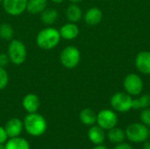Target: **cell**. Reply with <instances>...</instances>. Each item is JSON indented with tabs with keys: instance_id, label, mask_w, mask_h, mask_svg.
<instances>
[{
	"instance_id": "obj_30",
	"label": "cell",
	"mask_w": 150,
	"mask_h": 149,
	"mask_svg": "<svg viewBox=\"0 0 150 149\" xmlns=\"http://www.w3.org/2000/svg\"><path fill=\"white\" fill-rule=\"evenodd\" d=\"M92 149H108L106 147H105V146H103V145H97V146H95L94 148Z\"/></svg>"
},
{
	"instance_id": "obj_1",
	"label": "cell",
	"mask_w": 150,
	"mask_h": 149,
	"mask_svg": "<svg viewBox=\"0 0 150 149\" xmlns=\"http://www.w3.org/2000/svg\"><path fill=\"white\" fill-rule=\"evenodd\" d=\"M61 40L59 30L50 25L39 32L36 36V44L43 50H51L58 46Z\"/></svg>"
},
{
	"instance_id": "obj_2",
	"label": "cell",
	"mask_w": 150,
	"mask_h": 149,
	"mask_svg": "<svg viewBox=\"0 0 150 149\" xmlns=\"http://www.w3.org/2000/svg\"><path fill=\"white\" fill-rule=\"evenodd\" d=\"M23 124L27 133L32 136L42 135L47 127L45 118L37 112L28 113L25 116Z\"/></svg>"
},
{
	"instance_id": "obj_21",
	"label": "cell",
	"mask_w": 150,
	"mask_h": 149,
	"mask_svg": "<svg viewBox=\"0 0 150 149\" xmlns=\"http://www.w3.org/2000/svg\"><path fill=\"white\" fill-rule=\"evenodd\" d=\"M5 149H30L26 140L20 137H14L8 140L5 143Z\"/></svg>"
},
{
	"instance_id": "obj_6",
	"label": "cell",
	"mask_w": 150,
	"mask_h": 149,
	"mask_svg": "<svg viewBox=\"0 0 150 149\" xmlns=\"http://www.w3.org/2000/svg\"><path fill=\"white\" fill-rule=\"evenodd\" d=\"M133 98L127 92H117L110 100L112 108L118 112H127L132 109Z\"/></svg>"
},
{
	"instance_id": "obj_20",
	"label": "cell",
	"mask_w": 150,
	"mask_h": 149,
	"mask_svg": "<svg viewBox=\"0 0 150 149\" xmlns=\"http://www.w3.org/2000/svg\"><path fill=\"white\" fill-rule=\"evenodd\" d=\"M79 119L83 125L91 126L97 123V113L91 108H84L80 112Z\"/></svg>"
},
{
	"instance_id": "obj_5",
	"label": "cell",
	"mask_w": 150,
	"mask_h": 149,
	"mask_svg": "<svg viewBox=\"0 0 150 149\" xmlns=\"http://www.w3.org/2000/svg\"><path fill=\"white\" fill-rule=\"evenodd\" d=\"M81 61V53L76 47L67 46L60 54L61 64L69 69L75 68Z\"/></svg>"
},
{
	"instance_id": "obj_3",
	"label": "cell",
	"mask_w": 150,
	"mask_h": 149,
	"mask_svg": "<svg viewBox=\"0 0 150 149\" xmlns=\"http://www.w3.org/2000/svg\"><path fill=\"white\" fill-rule=\"evenodd\" d=\"M10 61L16 65L19 66L23 64L27 56V50L25 45L19 40L12 39L7 47V53Z\"/></svg>"
},
{
	"instance_id": "obj_35",
	"label": "cell",
	"mask_w": 150,
	"mask_h": 149,
	"mask_svg": "<svg viewBox=\"0 0 150 149\" xmlns=\"http://www.w3.org/2000/svg\"><path fill=\"white\" fill-rule=\"evenodd\" d=\"M2 2H3V0H0V4H1Z\"/></svg>"
},
{
	"instance_id": "obj_24",
	"label": "cell",
	"mask_w": 150,
	"mask_h": 149,
	"mask_svg": "<svg viewBox=\"0 0 150 149\" xmlns=\"http://www.w3.org/2000/svg\"><path fill=\"white\" fill-rule=\"evenodd\" d=\"M9 83V75L4 68L0 67V90L6 88Z\"/></svg>"
},
{
	"instance_id": "obj_27",
	"label": "cell",
	"mask_w": 150,
	"mask_h": 149,
	"mask_svg": "<svg viewBox=\"0 0 150 149\" xmlns=\"http://www.w3.org/2000/svg\"><path fill=\"white\" fill-rule=\"evenodd\" d=\"M8 135L5 132L4 127L0 126V143H5L7 141Z\"/></svg>"
},
{
	"instance_id": "obj_23",
	"label": "cell",
	"mask_w": 150,
	"mask_h": 149,
	"mask_svg": "<svg viewBox=\"0 0 150 149\" xmlns=\"http://www.w3.org/2000/svg\"><path fill=\"white\" fill-rule=\"evenodd\" d=\"M14 30L13 27L8 23H3L0 25V38L4 40L11 41L13 39Z\"/></svg>"
},
{
	"instance_id": "obj_28",
	"label": "cell",
	"mask_w": 150,
	"mask_h": 149,
	"mask_svg": "<svg viewBox=\"0 0 150 149\" xmlns=\"http://www.w3.org/2000/svg\"><path fill=\"white\" fill-rule=\"evenodd\" d=\"M113 149H134L133 147L127 143H125V142H121L120 144H117Z\"/></svg>"
},
{
	"instance_id": "obj_17",
	"label": "cell",
	"mask_w": 150,
	"mask_h": 149,
	"mask_svg": "<svg viewBox=\"0 0 150 149\" xmlns=\"http://www.w3.org/2000/svg\"><path fill=\"white\" fill-rule=\"evenodd\" d=\"M47 7V0H28L26 11L30 14H40Z\"/></svg>"
},
{
	"instance_id": "obj_33",
	"label": "cell",
	"mask_w": 150,
	"mask_h": 149,
	"mask_svg": "<svg viewBox=\"0 0 150 149\" xmlns=\"http://www.w3.org/2000/svg\"><path fill=\"white\" fill-rule=\"evenodd\" d=\"M71 3H75V4H76V3H79V2H81V1H83V0H69Z\"/></svg>"
},
{
	"instance_id": "obj_12",
	"label": "cell",
	"mask_w": 150,
	"mask_h": 149,
	"mask_svg": "<svg viewBox=\"0 0 150 149\" xmlns=\"http://www.w3.org/2000/svg\"><path fill=\"white\" fill-rule=\"evenodd\" d=\"M22 105L28 113L37 112L40 106V100L37 95L33 93H28L23 97Z\"/></svg>"
},
{
	"instance_id": "obj_9",
	"label": "cell",
	"mask_w": 150,
	"mask_h": 149,
	"mask_svg": "<svg viewBox=\"0 0 150 149\" xmlns=\"http://www.w3.org/2000/svg\"><path fill=\"white\" fill-rule=\"evenodd\" d=\"M28 0H3L4 11L11 16H19L26 11Z\"/></svg>"
},
{
	"instance_id": "obj_19",
	"label": "cell",
	"mask_w": 150,
	"mask_h": 149,
	"mask_svg": "<svg viewBox=\"0 0 150 149\" xmlns=\"http://www.w3.org/2000/svg\"><path fill=\"white\" fill-rule=\"evenodd\" d=\"M66 17L69 22L76 23L81 20L83 17V11L76 4L72 3L68 6L66 10Z\"/></svg>"
},
{
	"instance_id": "obj_18",
	"label": "cell",
	"mask_w": 150,
	"mask_h": 149,
	"mask_svg": "<svg viewBox=\"0 0 150 149\" xmlns=\"http://www.w3.org/2000/svg\"><path fill=\"white\" fill-rule=\"evenodd\" d=\"M59 18V12L54 8H46L40 13V20L43 24L50 26L56 22Z\"/></svg>"
},
{
	"instance_id": "obj_13",
	"label": "cell",
	"mask_w": 150,
	"mask_h": 149,
	"mask_svg": "<svg viewBox=\"0 0 150 149\" xmlns=\"http://www.w3.org/2000/svg\"><path fill=\"white\" fill-rule=\"evenodd\" d=\"M61 38L66 40H73L79 34V28L76 23L69 22L64 24L59 30Z\"/></svg>"
},
{
	"instance_id": "obj_4",
	"label": "cell",
	"mask_w": 150,
	"mask_h": 149,
	"mask_svg": "<svg viewBox=\"0 0 150 149\" xmlns=\"http://www.w3.org/2000/svg\"><path fill=\"white\" fill-rule=\"evenodd\" d=\"M126 139L133 143H143L149 139V130L142 123H132L125 130Z\"/></svg>"
},
{
	"instance_id": "obj_31",
	"label": "cell",
	"mask_w": 150,
	"mask_h": 149,
	"mask_svg": "<svg viewBox=\"0 0 150 149\" xmlns=\"http://www.w3.org/2000/svg\"><path fill=\"white\" fill-rule=\"evenodd\" d=\"M52 3L54 4H62L64 0H50Z\"/></svg>"
},
{
	"instance_id": "obj_11",
	"label": "cell",
	"mask_w": 150,
	"mask_h": 149,
	"mask_svg": "<svg viewBox=\"0 0 150 149\" xmlns=\"http://www.w3.org/2000/svg\"><path fill=\"white\" fill-rule=\"evenodd\" d=\"M23 127H24L23 122L18 118H13L9 119L4 126L5 132L9 138L18 137L19 134L22 133Z\"/></svg>"
},
{
	"instance_id": "obj_16",
	"label": "cell",
	"mask_w": 150,
	"mask_h": 149,
	"mask_svg": "<svg viewBox=\"0 0 150 149\" xmlns=\"http://www.w3.org/2000/svg\"><path fill=\"white\" fill-rule=\"evenodd\" d=\"M106 138L109 140L110 142L113 143V144H120L121 142H124L125 139H126V133H125V130L114 126L111 129L108 130L107 133H106Z\"/></svg>"
},
{
	"instance_id": "obj_29",
	"label": "cell",
	"mask_w": 150,
	"mask_h": 149,
	"mask_svg": "<svg viewBox=\"0 0 150 149\" xmlns=\"http://www.w3.org/2000/svg\"><path fill=\"white\" fill-rule=\"evenodd\" d=\"M142 149H150V141H145L143 142V145H142Z\"/></svg>"
},
{
	"instance_id": "obj_26",
	"label": "cell",
	"mask_w": 150,
	"mask_h": 149,
	"mask_svg": "<svg viewBox=\"0 0 150 149\" xmlns=\"http://www.w3.org/2000/svg\"><path fill=\"white\" fill-rule=\"evenodd\" d=\"M9 62L11 61H10L8 54L6 53H1L0 54V67L5 68L9 65Z\"/></svg>"
},
{
	"instance_id": "obj_8",
	"label": "cell",
	"mask_w": 150,
	"mask_h": 149,
	"mask_svg": "<svg viewBox=\"0 0 150 149\" xmlns=\"http://www.w3.org/2000/svg\"><path fill=\"white\" fill-rule=\"evenodd\" d=\"M117 123L118 116L112 110L104 109L97 114V124L105 131H108L109 129L116 126Z\"/></svg>"
},
{
	"instance_id": "obj_25",
	"label": "cell",
	"mask_w": 150,
	"mask_h": 149,
	"mask_svg": "<svg viewBox=\"0 0 150 149\" xmlns=\"http://www.w3.org/2000/svg\"><path fill=\"white\" fill-rule=\"evenodd\" d=\"M140 118L142 124H144L148 127H150V107L143 109L142 111Z\"/></svg>"
},
{
	"instance_id": "obj_32",
	"label": "cell",
	"mask_w": 150,
	"mask_h": 149,
	"mask_svg": "<svg viewBox=\"0 0 150 149\" xmlns=\"http://www.w3.org/2000/svg\"><path fill=\"white\" fill-rule=\"evenodd\" d=\"M0 149H5V145H4V143H0Z\"/></svg>"
},
{
	"instance_id": "obj_14",
	"label": "cell",
	"mask_w": 150,
	"mask_h": 149,
	"mask_svg": "<svg viewBox=\"0 0 150 149\" xmlns=\"http://www.w3.org/2000/svg\"><path fill=\"white\" fill-rule=\"evenodd\" d=\"M87 135H88V139L90 140V141L96 146L101 145L102 143H104L106 138L105 130L99 126H95V125L91 126V128L88 131Z\"/></svg>"
},
{
	"instance_id": "obj_7",
	"label": "cell",
	"mask_w": 150,
	"mask_h": 149,
	"mask_svg": "<svg viewBox=\"0 0 150 149\" xmlns=\"http://www.w3.org/2000/svg\"><path fill=\"white\" fill-rule=\"evenodd\" d=\"M125 91L130 96H139L143 90V81L140 76L134 73L128 74L123 81Z\"/></svg>"
},
{
	"instance_id": "obj_15",
	"label": "cell",
	"mask_w": 150,
	"mask_h": 149,
	"mask_svg": "<svg viewBox=\"0 0 150 149\" xmlns=\"http://www.w3.org/2000/svg\"><path fill=\"white\" fill-rule=\"evenodd\" d=\"M103 18V12L98 7H91L84 14V21L89 25H98Z\"/></svg>"
},
{
	"instance_id": "obj_22",
	"label": "cell",
	"mask_w": 150,
	"mask_h": 149,
	"mask_svg": "<svg viewBox=\"0 0 150 149\" xmlns=\"http://www.w3.org/2000/svg\"><path fill=\"white\" fill-rule=\"evenodd\" d=\"M150 105V96L149 94L142 95L140 97L133 99L132 103V109L134 110H143Z\"/></svg>"
},
{
	"instance_id": "obj_34",
	"label": "cell",
	"mask_w": 150,
	"mask_h": 149,
	"mask_svg": "<svg viewBox=\"0 0 150 149\" xmlns=\"http://www.w3.org/2000/svg\"><path fill=\"white\" fill-rule=\"evenodd\" d=\"M149 138H150V130H149Z\"/></svg>"
},
{
	"instance_id": "obj_10",
	"label": "cell",
	"mask_w": 150,
	"mask_h": 149,
	"mask_svg": "<svg viewBox=\"0 0 150 149\" xmlns=\"http://www.w3.org/2000/svg\"><path fill=\"white\" fill-rule=\"evenodd\" d=\"M136 68L144 75H150V52L142 51L135 57Z\"/></svg>"
}]
</instances>
